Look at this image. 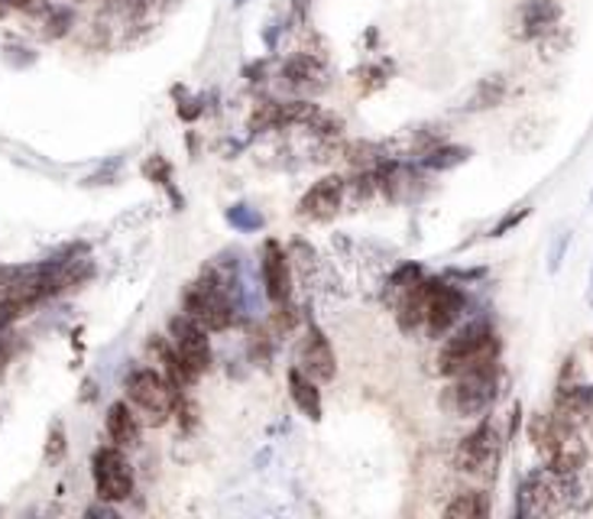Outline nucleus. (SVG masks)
Wrapping results in <instances>:
<instances>
[{
    "label": "nucleus",
    "instance_id": "obj_10",
    "mask_svg": "<svg viewBox=\"0 0 593 519\" xmlns=\"http://www.w3.org/2000/svg\"><path fill=\"white\" fill-rule=\"evenodd\" d=\"M468 299L458 286H448L441 279L432 282V302H428V318H425V331L432 338H441L455 328V322L461 318Z\"/></svg>",
    "mask_w": 593,
    "mask_h": 519
},
{
    "label": "nucleus",
    "instance_id": "obj_23",
    "mask_svg": "<svg viewBox=\"0 0 593 519\" xmlns=\"http://www.w3.org/2000/svg\"><path fill=\"white\" fill-rule=\"evenodd\" d=\"M10 7H16V10H36V7H43L46 0H7Z\"/></svg>",
    "mask_w": 593,
    "mask_h": 519
},
{
    "label": "nucleus",
    "instance_id": "obj_18",
    "mask_svg": "<svg viewBox=\"0 0 593 519\" xmlns=\"http://www.w3.org/2000/svg\"><path fill=\"white\" fill-rule=\"evenodd\" d=\"M422 279H425V273H422V266H415V263H409V266H402V269H399V273H396V276H392V279H389V292H392V295H399V299H402V295H406V292H409V289H412V286H419V282H422Z\"/></svg>",
    "mask_w": 593,
    "mask_h": 519
},
{
    "label": "nucleus",
    "instance_id": "obj_13",
    "mask_svg": "<svg viewBox=\"0 0 593 519\" xmlns=\"http://www.w3.org/2000/svg\"><path fill=\"white\" fill-rule=\"evenodd\" d=\"M263 289H266V299L276 302V305H286L289 295H292V269H289V257L286 251L276 244V241H266L263 244Z\"/></svg>",
    "mask_w": 593,
    "mask_h": 519
},
{
    "label": "nucleus",
    "instance_id": "obj_25",
    "mask_svg": "<svg viewBox=\"0 0 593 519\" xmlns=\"http://www.w3.org/2000/svg\"><path fill=\"white\" fill-rule=\"evenodd\" d=\"M591 302H593V276H591Z\"/></svg>",
    "mask_w": 593,
    "mask_h": 519
},
{
    "label": "nucleus",
    "instance_id": "obj_2",
    "mask_svg": "<svg viewBox=\"0 0 593 519\" xmlns=\"http://www.w3.org/2000/svg\"><path fill=\"white\" fill-rule=\"evenodd\" d=\"M493 361H499V338H496L493 325L480 318V322L464 325L461 331H455L445 341V348L438 354V371L445 377H458L464 371H474Z\"/></svg>",
    "mask_w": 593,
    "mask_h": 519
},
{
    "label": "nucleus",
    "instance_id": "obj_17",
    "mask_svg": "<svg viewBox=\"0 0 593 519\" xmlns=\"http://www.w3.org/2000/svg\"><path fill=\"white\" fill-rule=\"evenodd\" d=\"M445 517L451 519H480L489 517V500L483 491H461L448 507H445Z\"/></svg>",
    "mask_w": 593,
    "mask_h": 519
},
{
    "label": "nucleus",
    "instance_id": "obj_1",
    "mask_svg": "<svg viewBox=\"0 0 593 519\" xmlns=\"http://www.w3.org/2000/svg\"><path fill=\"white\" fill-rule=\"evenodd\" d=\"M529 435L535 451L545 458V468L558 474H574L588 464V451H584V442L578 438V429L565 422L561 415L538 412L529 425Z\"/></svg>",
    "mask_w": 593,
    "mask_h": 519
},
{
    "label": "nucleus",
    "instance_id": "obj_7",
    "mask_svg": "<svg viewBox=\"0 0 593 519\" xmlns=\"http://www.w3.org/2000/svg\"><path fill=\"white\" fill-rule=\"evenodd\" d=\"M172 351L179 358V364L185 367V374L192 377V384L208 374L211 367V341H208V328H202L195 318H189L185 312L172 322Z\"/></svg>",
    "mask_w": 593,
    "mask_h": 519
},
{
    "label": "nucleus",
    "instance_id": "obj_24",
    "mask_svg": "<svg viewBox=\"0 0 593 519\" xmlns=\"http://www.w3.org/2000/svg\"><path fill=\"white\" fill-rule=\"evenodd\" d=\"M7 10H10V3H7V0H0V16H3Z\"/></svg>",
    "mask_w": 593,
    "mask_h": 519
},
{
    "label": "nucleus",
    "instance_id": "obj_14",
    "mask_svg": "<svg viewBox=\"0 0 593 519\" xmlns=\"http://www.w3.org/2000/svg\"><path fill=\"white\" fill-rule=\"evenodd\" d=\"M282 79H286L292 88H299V92H318V88H325L328 72H325V65H322L315 56L299 52V56H292V59L282 65Z\"/></svg>",
    "mask_w": 593,
    "mask_h": 519
},
{
    "label": "nucleus",
    "instance_id": "obj_16",
    "mask_svg": "<svg viewBox=\"0 0 593 519\" xmlns=\"http://www.w3.org/2000/svg\"><path fill=\"white\" fill-rule=\"evenodd\" d=\"M289 396H292V402L299 406L302 415H308L312 422L322 419V389H318V381L305 377L299 367L289 374Z\"/></svg>",
    "mask_w": 593,
    "mask_h": 519
},
{
    "label": "nucleus",
    "instance_id": "obj_3",
    "mask_svg": "<svg viewBox=\"0 0 593 519\" xmlns=\"http://www.w3.org/2000/svg\"><path fill=\"white\" fill-rule=\"evenodd\" d=\"M451 381L455 384L445 389V409L455 412L458 419H480L489 412V406L499 396V361L464 371Z\"/></svg>",
    "mask_w": 593,
    "mask_h": 519
},
{
    "label": "nucleus",
    "instance_id": "obj_21",
    "mask_svg": "<svg viewBox=\"0 0 593 519\" xmlns=\"http://www.w3.org/2000/svg\"><path fill=\"white\" fill-rule=\"evenodd\" d=\"M525 215H529V208H522V212H516V215H509V218H506V221H499V225H496V231H493V238H503V234H506V231H512V228H516V225H519V221H522V218H525Z\"/></svg>",
    "mask_w": 593,
    "mask_h": 519
},
{
    "label": "nucleus",
    "instance_id": "obj_9",
    "mask_svg": "<svg viewBox=\"0 0 593 519\" xmlns=\"http://www.w3.org/2000/svg\"><path fill=\"white\" fill-rule=\"evenodd\" d=\"M561 26V3L558 0H522L512 16V33L525 43H542L555 36Z\"/></svg>",
    "mask_w": 593,
    "mask_h": 519
},
{
    "label": "nucleus",
    "instance_id": "obj_4",
    "mask_svg": "<svg viewBox=\"0 0 593 519\" xmlns=\"http://www.w3.org/2000/svg\"><path fill=\"white\" fill-rule=\"evenodd\" d=\"M123 389H126V402L133 406V412L140 415L143 425H166L176 415L179 393L156 371H143V367L133 371Z\"/></svg>",
    "mask_w": 593,
    "mask_h": 519
},
{
    "label": "nucleus",
    "instance_id": "obj_20",
    "mask_svg": "<svg viewBox=\"0 0 593 519\" xmlns=\"http://www.w3.org/2000/svg\"><path fill=\"white\" fill-rule=\"evenodd\" d=\"M62 458H65V432H62V425H52L49 442H46V461L59 464Z\"/></svg>",
    "mask_w": 593,
    "mask_h": 519
},
{
    "label": "nucleus",
    "instance_id": "obj_8",
    "mask_svg": "<svg viewBox=\"0 0 593 519\" xmlns=\"http://www.w3.org/2000/svg\"><path fill=\"white\" fill-rule=\"evenodd\" d=\"M499 451H503V438L496 432L493 422H480L474 432L458 445V468L464 474H493L499 464Z\"/></svg>",
    "mask_w": 593,
    "mask_h": 519
},
{
    "label": "nucleus",
    "instance_id": "obj_22",
    "mask_svg": "<svg viewBox=\"0 0 593 519\" xmlns=\"http://www.w3.org/2000/svg\"><path fill=\"white\" fill-rule=\"evenodd\" d=\"M231 221H234L238 228H259V225H263V218H259V215H246V218H243V215H238V212H231Z\"/></svg>",
    "mask_w": 593,
    "mask_h": 519
},
{
    "label": "nucleus",
    "instance_id": "obj_5",
    "mask_svg": "<svg viewBox=\"0 0 593 519\" xmlns=\"http://www.w3.org/2000/svg\"><path fill=\"white\" fill-rule=\"evenodd\" d=\"M185 315L195 318L202 328L208 331H225L234 322V305L221 286V279H215L211 273H205L202 279H195L185 292Z\"/></svg>",
    "mask_w": 593,
    "mask_h": 519
},
{
    "label": "nucleus",
    "instance_id": "obj_19",
    "mask_svg": "<svg viewBox=\"0 0 593 519\" xmlns=\"http://www.w3.org/2000/svg\"><path fill=\"white\" fill-rule=\"evenodd\" d=\"M503 101V82L499 79H489V82H483V88L476 92V105L471 108H493V105H499Z\"/></svg>",
    "mask_w": 593,
    "mask_h": 519
},
{
    "label": "nucleus",
    "instance_id": "obj_15",
    "mask_svg": "<svg viewBox=\"0 0 593 519\" xmlns=\"http://www.w3.org/2000/svg\"><path fill=\"white\" fill-rule=\"evenodd\" d=\"M108 435L120 448H133L140 438V415L130 402H111L108 406Z\"/></svg>",
    "mask_w": 593,
    "mask_h": 519
},
{
    "label": "nucleus",
    "instance_id": "obj_6",
    "mask_svg": "<svg viewBox=\"0 0 593 519\" xmlns=\"http://www.w3.org/2000/svg\"><path fill=\"white\" fill-rule=\"evenodd\" d=\"M92 478L98 500L105 504H123L133 494V468L120 445H105L92 458Z\"/></svg>",
    "mask_w": 593,
    "mask_h": 519
},
{
    "label": "nucleus",
    "instance_id": "obj_12",
    "mask_svg": "<svg viewBox=\"0 0 593 519\" xmlns=\"http://www.w3.org/2000/svg\"><path fill=\"white\" fill-rule=\"evenodd\" d=\"M299 371H302L305 377L318 381V384H328V381H335V374H338V358H335L328 338H325L315 325H312L308 335L302 338V348H299Z\"/></svg>",
    "mask_w": 593,
    "mask_h": 519
},
{
    "label": "nucleus",
    "instance_id": "obj_11",
    "mask_svg": "<svg viewBox=\"0 0 593 519\" xmlns=\"http://www.w3.org/2000/svg\"><path fill=\"white\" fill-rule=\"evenodd\" d=\"M344 192H348V185H344L341 176H325V179H318V182L302 195L299 215L308 218V221H328V218L338 215V208H341V202H344Z\"/></svg>",
    "mask_w": 593,
    "mask_h": 519
}]
</instances>
